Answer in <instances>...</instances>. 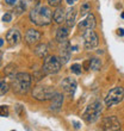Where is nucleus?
I'll use <instances>...</instances> for the list:
<instances>
[{"label":"nucleus","mask_w":124,"mask_h":131,"mask_svg":"<svg viewBox=\"0 0 124 131\" xmlns=\"http://www.w3.org/2000/svg\"><path fill=\"white\" fill-rule=\"evenodd\" d=\"M124 99V88L123 87H115L110 92L106 94L105 97V105L107 107H112L115 105H118L122 100Z\"/></svg>","instance_id":"6"},{"label":"nucleus","mask_w":124,"mask_h":131,"mask_svg":"<svg viewBox=\"0 0 124 131\" xmlns=\"http://www.w3.org/2000/svg\"><path fill=\"white\" fill-rule=\"evenodd\" d=\"M81 66L79 64V63H74V64H72V67H70V72L74 73L75 75H80L81 74Z\"/></svg>","instance_id":"23"},{"label":"nucleus","mask_w":124,"mask_h":131,"mask_svg":"<svg viewBox=\"0 0 124 131\" xmlns=\"http://www.w3.org/2000/svg\"><path fill=\"white\" fill-rule=\"evenodd\" d=\"M62 104H63V95H62L61 93H56L55 97L53 98V103H51V105H50V110L54 111V112H57L62 107Z\"/></svg>","instance_id":"17"},{"label":"nucleus","mask_w":124,"mask_h":131,"mask_svg":"<svg viewBox=\"0 0 124 131\" xmlns=\"http://www.w3.org/2000/svg\"><path fill=\"white\" fill-rule=\"evenodd\" d=\"M30 20L37 26H47L53 20V12L48 6L37 5L31 10Z\"/></svg>","instance_id":"1"},{"label":"nucleus","mask_w":124,"mask_h":131,"mask_svg":"<svg viewBox=\"0 0 124 131\" xmlns=\"http://www.w3.org/2000/svg\"><path fill=\"white\" fill-rule=\"evenodd\" d=\"M11 87L17 94H26L31 87V75L29 73H17L12 78Z\"/></svg>","instance_id":"2"},{"label":"nucleus","mask_w":124,"mask_h":131,"mask_svg":"<svg viewBox=\"0 0 124 131\" xmlns=\"http://www.w3.org/2000/svg\"><path fill=\"white\" fill-rule=\"evenodd\" d=\"M82 39H84V47L86 50H92L98 45V36L93 29H87L82 32Z\"/></svg>","instance_id":"8"},{"label":"nucleus","mask_w":124,"mask_h":131,"mask_svg":"<svg viewBox=\"0 0 124 131\" xmlns=\"http://www.w3.org/2000/svg\"><path fill=\"white\" fill-rule=\"evenodd\" d=\"M75 20H76V10L74 7H70L67 12H66V24L68 28H73L75 25Z\"/></svg>","instance_id":"14"},{"label":"nucleus","mask_w":124,"mask_h":131,"mask_svg":"<svg viewBox=\"0 0 124 131\" xmlns=\"http://www.w3.org/2000/svg\"><path fill=\"white\" fill-rule=\"evenodd\" d=\"M60 60H61L62 64L68 63V61L70 60V55H72V47L70 43L68 41L61 42L60 43Z\"/></svg>","instance_id":"9"},{"label":"nucleus","mask_w":124,"mask_h":131,"mask_svg":"<svg viewBox=\"0 0 124 131\" xmlns=\"http://www.w3.org/2000/svg\"><path fill=\"white\" fill-rule=\"evenodd\" d=\"M48 3L50 6H54V7H57L61 5L62 3V0H48Z\"/></svg>","instance_id":"26"},{"label":"nucleus","mask_w":124,"mask_h":131,"mask_svg":"<svg viewBox=\"0 0 124 131\" xmlns=\"http://www.w3.org/2000/svg\"><path fill=\"white\" fill-rule=\"evenodd\" d=\"M11 20H12V14L11 13L7 12V13H5L3 16V21H5V23H10Z\"/></svg>","instance_id":"27"},{"label":"nucleus","mask_w":124,"mask_h":131,"mask_svg":"<svg viewBox=\"0 0 124 131\" xmlns=\"http://www.w3.org/2000/svg\"><path fill=\"white\" fill-rule=\"evenodd\" d=\"M16 69H17V67H16L13 63L8 64L6 68H5V70H4V72H5V75L10 76V78H13V76L17 74V73H16Z\"/></svg>","instance_id":"20"},{"label":"nucleus","mask_w":124,"mask_h":131,"mask_svg":"<svg viewBox=\"0 0 124 131\" xmlns=\"http://www.w3.org/2000/svg\"><path fill=\"white\" fill-rule=\"evenodd\" d=\"M96 17H94V14L92 12H88L86 16L85 19H82L81 21H79V24H78V29H79L80 31H85L87 29H94L96 28Z\"/></svg>","instance_id":"11"},{"label":"nucleus","mask_w":124,"mask_h":131,"mask_svg":"<svg viewBox=\"0 0 124 131\" xmlns=\"http://www.w3.org/2000/svg\"><path fill=\"white\" fill-rule=\"evenodd\" d=\"M3 44H4V39L3 38H0V48L3 47Z\"/></svg>","instance_id":"33"},{"label":"nucleus","mask_w":124,"mask_h":131,"mask_svg":"<svg viewBox=\"0 0 124 131\" xmlns=\"http://www.w3.org/2000/svg\"><path fill=\"white\" fill-rule=\"evenodd\" d=\"M35 54L38 56V57H41V59H45L47 55H48V45L44 44V43H41V44H38L35 49Z\"/></svg>","instance_id":"18"},{"label":"nucleus","mask_w":124,"mask_h":131,"mask_svg":"<svg viewBox=\"0 0 124 131\" xmlns=\"http://www.w3.org/2000/svg\"><path fill=\"white\" fill-rule=\"evenodd\" d=\"M122 18H124V13H122Z\"/></svg>","instance_id":"36"},{"label":"nucleus","mask_w":124,"mask_h":131,"mask_svg":"<svg viewBox=\"0 0 124 131\" xmlns=\"http://www.w3.org/2000/svg\"><path fill=\"white\" fill-rule=\"evenodd\" d=\"M80 11H81V14H87L88 12H91V4L90 3H84L82 5H81Z\"/></svg>","instance_id":"24"},{"label":"nucleus","mask_w":124,"mask_h":131,"mask_svg":"<svg viewBox=\"0 0 124 131\" xmlns=\"http://www.w3.org/2000/svg\"><path fill=\"white\" fill-rule=\"evenodd\" d=\"M61 86H62V90L65 92L66 94H68L70 97L74 95L76 91V86H78V82L74 78H66L63 79V81L61 82Z\"/></svg>","instance_id":"10"},{"label":"nucleus","mask_w":124,"mask_h":131,"mask_svg":"<svg viewBox=\"0 0 124 131\" xmlns=\"http://www.w3.org/2000/svg\"><path fill=\"white\" fill-rule=\"evenodd\" d=\"M73 125H74V128H75L76 130H79V129H80V123H78V122L74 121V122H73Z\"/></svg>","instance_id":"31"},{"label":"nucleus","mask_w":124,"mask_h":131,"mask_svg":"<svg viewBox=\"0 0 124 131\" xmlns=\"http://www.w3.org/2000/svg\"><path fill=\"white\" fill-rule=\"evenodd\" d=\"M41 39V32H38L35 29H29L26 34H25V42L29 47H34L38 41Z\"/></svg>","instance_id":"12"},{"label":"nucleus","mask_w":124,"mask_h":131,"mask_svg":"<svg viewBox=\"0 0 124 131\" xmlns=\"http://www.w3.org/2000/svg\"><path fill=\"white\" fill-rule=\"evenodd\" d=\"M61 60L57 56H47L43 62V68L42 70L45 73V75H54L60 72V69L62 67Z\"/></svg>","instance_id":"4"},{"label":"nucleus","mask_w":124,"mask_h":131,"mask_svg":"<svg viewBox=\"0 0 124 131\" xmlns=\"http://www.w3.org/2000/svg\"><path fill=\"white\" fill-rule=\"evenodd\" d=\"M5 3L7 4V5H11V6H12V5H16V4H17V0H5Z\"/></svg>","instance_id":"29"},{"label":"nucleus","mask_w":124,"mask_h":131,"mask_svg":"<svg viewBox=\"0 0 124 131\" xmlns=\"http://www.w3.org/2000/svg\"><path fill=\"white\" fill-rule=\"evenodd\" d=\"M1 59H3V54H1V51H0V62H1Z\"/></svg>","instance_id":"34"},{"label":"nucleus","mask_w":124,"mask_h":131,"mask_svg":"<svg viewBox=\"0 0 124 131\" xmlns=\"http://www.w3.org/2000/svg\"><path fill=\"white\" fill-rule=\"evenodd\" d=\"M100 129L105 131L121 130V122L116 116H107L104 117L100 122Z\"/></svg>","instance_id":"7"},{"label":"nucleus","mask_w":124,"mask_h":131,"mask_svg":"<svg viewBox=\"0 0 124 131\" xmlns=\"http://www.w3.org/2000/svg\"><path fill=\"white\" fill-rule=\"evenodd\" d=\"M57 93L53 87L48 86H36L32 91V97L36 100L39 101H45V100H50L55 97V94Z\"/></svg>","instance_id":"5"},{"label":"nucleus","mask_w":124,"mask_h":131,"mask_svg":"<svg viewBox=\"0 0 124 131\" xmlns=\"http://www.w3.org/2000/svg\"><path fill=\"white\" fill-rule=\"evenodd\" d=\"M20 41H22V35L17 29H11L10 31L6 34V42L11 47L17 45Z\"/></svg>","instance_id":"13"},{"label":"nucleus","mask_w":124,"mask_h":131,"mask_svg":"<svg viewBox=\"0 0 124 131\" xmlns=\"http://www.w3.org/2000/svg\"><path fill=\"white\" fill-rule=\"evenodd\" d=\"M25 10H26V3L24 0H20L19 3L14 5V13L16 14H22Z\"/></svg>","instance_id":"19"},{"label":"nucleus","mask_w":124,"mask_h":131,"mask_svg":"<svg viewBox=\"0 0 124 131\" xmlns=\"http://www.w3.org/2000/svg\"><path fill=\"white\" fill-rule=\"evenodd\" d=\"M53 19H54V21H55L56 24H62V23L66 20L65 8H63V7H61V6L56 7L55 12L53 13Z\"/></svg>","instance_id":"15"},{"label":"nucleus","mask_w":124,"mask_h":131,"mask_svg":"<svg viewBox=\"0 0 124 131\" xmlns=\"http://www.w3.org/2000/svg\"><path fill=\"white\" fill-rule=\"evenodd\" d=\"M101 112H103V105L100 101L96 100L85 108V111L82 112V119L87 124H93L99 119V116Z\"/></svg>","instance_id":"3"},{"label":"nucleus","mask_w":124,"mask_h":131,"mask_svg":"<svg viewBox=\"0 0 124 131\" xmlns=\"http://www.w3.org/2000/svg\"><path fill=\"white\" fill-rule=\"evenodd\" d=\"M8 114H10L8 106L1 105V106H0V117H8Z\"/></svg>","instance_id":"25"},{"label":"nucleus","mask_w":124,"mask_h":131,"mask_svg":"<svg viewBox=\"0 0 124 131\" xmlns=\"http://www.w3.org/2000/svg\"><path fill=\"white\" fill-rule=\"evenodd\" d=\"M69 36V28L68 26H60L57 30H56V41L61 43V42L67 41V38Z\"/></svg>","instance_id":"16"},{"label":"nucleus","mask_w":124,"mask_h":131,"mask_svg":"<svg viewBox=\"0 0 124 131\" xmlns=\"http://www.w3.org/2000/svg\"><path fill=\"white\" fill-rule=\"evenodd\" d=\"M8 92V85L5 80H1L0 79V95H4Z\"/></svg>","instance_id":"22"},{"label":"nucleus","mask_w":124,"mask_h":131,"mask_svg":"<svg viewBox=\"0 0 124 131\" xmlns=\"http://www.w3.org/2000/svg\"><path fill=\"white\" fill-rule=\"evenodd\" d=\"M66 3L68 4L69 6H72V5H74L75 3H78V0H66Z\"/></svg>","instance_id":"30"},{"label":"nucleus","mask_w":124,"mask_h":131,"mask_svg":"<svg viewBox=\"0 0 124 131\" xmlns=\"http://www.w3.org/2000/svg\"><path fill=\"white\" fill-rule=\"evenodd\" d=\"M100 67H101V61L97 57H93L91 59V69L92 70H99Z\"/></svg>","instance_id":"21"},{"label":"nucleus","mask_w":124,"mask_h":131,"mask_svg":"<svg viewBox=\"0 0 124 131\" xmlns=\"http://www.w3.org/2000/svg\"><path fill=\"white\" fill-rule=\"evenodd\" d=\"M35 1H36V3H39V1H41V0H35Z\"/></svg>","instance_id":"35"},{"label":"nucleus","mask_w":124,"mask_h":131,"mask_svg":"<svg viewBox=\"0 0 124 131\" xmlns=\"http://www.w3.org/2000/svg\"><path fill=\"white\" fill-rule=\"evenodd\" d=\"M82 67H84V69H85V70L91 69V60H86V61L82 63Z\"/></svg>","instance_id":"28"},{"label":"nucleus","mask_w":124,"mask_h":131,"mask_svg":"<svg viewBox=\"0 0 124 131\" xmlns=\"http://www.w3.org/2000/svg\"><path fill=\"white\" fill-rule=\"evenodd\" d=\"M117 34L119 35V36H124V30H123V29H118V30H117Z\"/></svg>","instance_id":"32"}]
</instances>
